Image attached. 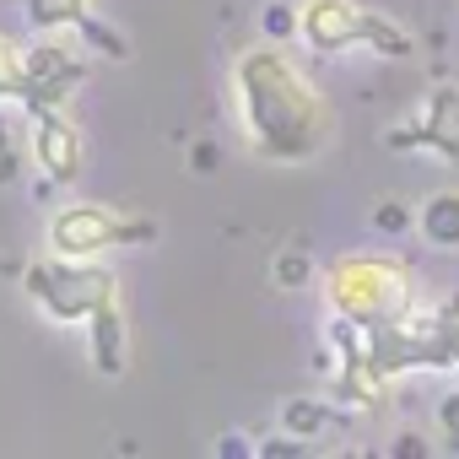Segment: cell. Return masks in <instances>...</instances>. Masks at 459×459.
Wrapping results in <instances>:
<instances>
[{
    "label": "cell",
    "instance_id": "cell-1",
    "mask_svg": "<svg viewBox=\"0 0 459 459\" xmlns=\"http://www.w3.org/2000/svg\"><path fill=\"white\" fill-rule=\"evenodd\" d=\"M238 108L255 152L271 162H303L330 135V108L319 87L271 44L238 60Z\"/></svg>",
    "mask_w": 459,
    "mask_h": 459
},
{
    "label": "cell",
    "instance_id": "cell-2",
    "mask_svg": "<svg viewBox=\"0 0 459 459\" xmlns=\"http://www.w3.org/2000/svg\"><path fill=\"white\" fill-rule=\"evenodd\" d=\"M325 298L335 319L362 330H394L416 319V271L400 255H346L330 265Z\"/></svg>",
    "mask_w": 459,
    "mask_h": 459
},
{
    "label": "cell",
    "instance_id": "cell-3",
    "mask_svg": "<svg viewBox=\"0 0 459 459\" xmlns=\"http://www.w3.org/2000/svg\"><path fill=\"white\" fill-rule=\"evenodd\" d=\"M22 287H28V298H33L49 319H60V325H87L103 303H114V298H119L114 271L87 265V260H65V255L28 265Z\"/></svg>",
    "mask_w": 459,
    "mask_h": 459
},
{
    "label": "cell",
    "instance_id": "cell-4",
    "mask_svg": "<svg viewBox=\"0 0 459 459\" xmlns=\"http://www.w3.org/2000/svg\"><path fill=\"white\" fill-rule=\"evenodd\" d=\"M141 238H152V221H130L108 205H65L49 221V255H65V260H98Z\"/></svg>",
    "mask_w": 459,
    "mask_h": 459
},
{
    "label": "cell",
    "instance_id": "cell-5",
    "mask_svg": "<svg viewBox=\"0 0 459 459\" xmlns=\"http://www.w3.org/2000/svg\"><path fill=\"white\" fill-rule=\"evenodd\" d=\"M87 71H82V60L71 55V44H39V49H28L22 55V108L28 114H39V108H60L71 92H76V82H82Z\"/></svg>",
    "mask_w": 459,
    "mask_h": 459
},
{
    "label": "cell",
    "instance_id": "cell-6",
    "mask_svg": "<svg viewBox=\"0 0 459 459\" xmlns=\"http://www.w3.org/2000/svg\"><path fill=\"white\" fill-rule=\"evenodd\" d=\"M303 39L319 49V55H341V49H368V28H373V12L357 6V0H308L303 17H298Z\"/></svg>",
    "mask_w": 459,
    "mask_h": 459
},
{
    "label": "cell",
    "instance_id": "cell-7",
    "mask_svg": "<svg viewBox=\"0 0 459 459\" xmlns=\"http://www.w3.org/2000/svg\"><path fill=\"white\" fill-rule=\"evenodd\" d=\"M389 146H427V152L459 162V87H437L421 103V119L411 130H394Z\"/></svg>",
    "mask_w": 459,
    "mask_h": 459
},
{
    "label": "cell",
    "instance_id": "cell-8",
    "mask_svg": "<svg viewBox=\"0 0 459 459\" xmlns=\"http://www.w3.org/2000/svg\"><path fill=\"white\" fill-rule=\"evenodd\" d=\"M33 157H39V168L55 178V184H71L76 173H82V135H76V125H71V114L65 108H39L33 114Z\"/></svg>",
    "mask_w": 459,
    "mask_h": 459
},
{
    "label": "cell",
    "instance_id": "cell-9",
    "mask_svg": "<svg viewBox=\"0 0 459 459\" xmlns=\"http://www.w3.org/2000/svg\"><path fill=\"white\" fill-rule=\"evenodd\" d=\"M87 325H92V368H98L103 378H114V373L125 368V319H119V298L103 303Z\"/></svg>",
    "mask_w": 459,
    "mask_h": 459
},
{
    "label": "cell",
    "instance_id": "cell-10",
    "mask_svg": "<svg viewBox=\"0 0 459 459\" xmlns=\"http://www.w3.org/2000/svg\"><path fill=\"white\" fill-rule=\"evenodd\" d=\"M416 227H421V238H427L432 249H459V189L432 195V200L416 211Z\"/></svg>",
    "mask_w": 459,
    "mask_h": 459
},
{
    "label": "cell",
    "instance_id": "cell-11",
    "mask_svg": "<svg viewBox=\"0 0 459 459\" xmlns=\"http://www.w3.org/2000/svg\"><path fill=\"white\" fill-rule=\"evenodd\" d=\"M421 341H427V368H459V303L448 314L427 319Z\"/></svg>",
    "mask_w": 459,
    "mask_h": 459
},
{
    "label": "cell",
    "instance_id": "cell-12",
    "mask_svg": "<svg viewBox=\"0 0 459 459\" xmlns=\"http://www.w3.org/2000/svg\"><path fill=\"white\" fill-rule=\"evenodd\" d=\"M22 6L39 33H55V28H76L92 12V0H22Z\"/></svg>",
    "mask_w": 459,
    "mask_h": 459
},
{
    "label": "cell",
    "instance_id": "cell-13",
    "mask_svg": "<svg viewBox=\"0 0 459 459\" xmlns=\"http://www.w3.org/2000/svg\"><path fill=\"white\" fill-rule=\"evenodd\" d=\"M76 33H82V44H87V49H98V55H114V60H125V55H130V44H125L108 22H98L92 12L76 22Z\"/></svg>",
    "mask_w": 459,
    "mask_h": 459
},
{
    "label": "cell",
    "instance_id": "cell-14",
    "mask_svg": "<svg viewBox=\"0 0 459 459\" xmlns=\"http://www.w3.org/2000/svg\"><path fill=\"white\" fill-rule=\"evenodd\" d=\"M325 427H330V411H325V405H314V400H292V405H287V432L314 437V432H325Z\"/></svg>",
    "mask_w": 459,
    "mask_h": 459
},
{
    "label": "cell",
    "instance_id": "cell-15",
    "mask_svg": "<svg viewBox=\"0 0 459 459\" xmlns=\"http://www.w3.org/2000/svg\"><path fill=\"white\" fill-rule=\"evenodd\" d=\"M0 98H22V49L0 39Z\"/></svg>",
    "mask_w": 459,
    "mask_h": 459
},
{
    "label": "cell",
    "instance_id": "cell-16",
    "mask_svg": "<svg viewBox=\"0 0 459 459\" xmlns=\"http://www.w3.org/2000/svg\"><path fill=\"white\" fill-rule=\"evenodd\" d=\"M373 227H378V233H405V227H411V211H405L400 200H384V205L373 211Z\"/></svg>",
    "mask_w": 459,
    "mask_h": 459
},
{
    "label": "cell",
    "instance_id": "cell-17",
    "mask_svg": "<svg viewBox=\"0 0 459 459\" xmlns=\"http://www.w3.org/2000/svg\"><path fill=\"white\" fill-rule=\"evenodd\" d=\"M308 281V260L303 255H281L276 260V287H303Z\"/></svg>",
    "mask_w": 459,
    "mask_h": 459
},
{
    "label": "cell",
    "instance_id": "cell-18",
    "mask_svg": "<svg viewBox=\"0 0 459 459\" xmlns=\"http://www.w3.org/2000/svg\"><path fill=\"white\" fill-rule=\"evenodd\" d=\"M437 427H443V432H448V437L459 443V389L437 400Z\"/></svg>",
    "mask_w": 459,
    "mask_h": 459
},
{
    "label": "cell",
    "instance_id": "cell-19",
    "mask_svg": "<svg viewBox=\"0 0 459 459\" xmlns=\"http://www.w3.org/2000/svg\"><path fill=\"white\" fill-rule=\"evenodd\" d=\"M292 28H298V17H292L287 6H271V12H265V33H271V39H287Z\"/></svg>",
    "mask_w": 459,
    "mask_h": 459
},
{
    "label": "cell",
    "instance_id": "cell-20",
    "mask_svg": "<svg viewBox=\"0 0 459 459\" xmlns=\"http://www.w3.org/2000/svg\"><path fill=\"white\" fill-rule=\"evenodd\" d=\"M6 178H17V152H12V146L0 152V184H6Z\"/></svg>",
    "mask_w": 459,
    "mask_h": 459
},
{
    "label": "cell",
    "instance_id": "cell-21",
    "mask_svg": "<svg viewBox=\"0 0 459 459\" xmlns=\"http://www.w3.org/2000/svg\"><path fill=\"white\" fill-rule=\"evenodd\" d=\"M12 146V135H6V119H0V152H6Z\"/></svg>",
    "mask_w": 459,
    "mask_h": 459
}]
</instances>
